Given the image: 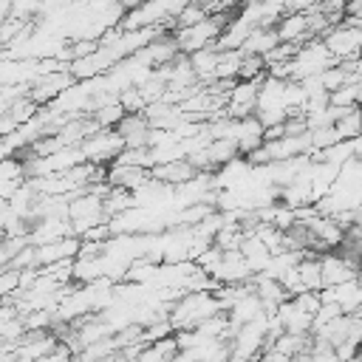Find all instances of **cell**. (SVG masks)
<instances>
[{
  "instance_id": "6da1fadb",
  "label": "cell",
  "mask_w": 362,
  "mask_h": 362,
  "mask_svg": "<svg viewBox=\"0 0 362 362\" xmlns=\"http://www.w3.org/2000/svg\"><path fill=\"white\" fill-rule=\"evenodd\" d=\"M218 311H223V308H221V300H218L215 294L198 288V291L184 294V297L175 303V308H173V314H170V325L187 331V328H195L198 322H204L206 317H212V314H218Z\"/></svg>"
},
{
  "instance_id": "7a4b0ae2",
  "label": "cell",
  "mask_w": 362,
  "mask_h": 362,
  "mask_svg": "<svg viewBox=\"0 0 362 362\" xmlns=\"http://www.w3.org/2000/svg\"><path fill=\"white\" fill-rule=\"evenodd\" d=\"M322 42H325V48H328L337 59H354L356 51H359V42H362L356 17H342L339 23H334V25L322 34Z\"/></svg>"
},
{
  "instance_id": "3957f363",
  "label": "cell",
  "mask_w": 362,
  "mask_h": 362,
  "mask_svg": "<svg viewBox=\"0 0 362 362\" xmlns=\"http://www.w3.org/2000/svg\"><path fill=\"white\" fill-rule=\"evenodd\" d=\"M351 277H356V266H351L345 257H339V255L320 257V280H322V286H334V283H342V280H351Z\"/></svg>"
},
{
  "instance_id": "277c9868",
  "label": "cell",
  "mask_w": 362,
  "mask_h": 362,
  "mask_svg": "<svg viewBox=\"0 0 362 362\" xmlns=\"http://www.w3.org/2000/svg\"><path fill=\"white\" fill-rule=\"evenodd\" d=\"M320 0H283V8L286 11H311Z\"/></svg>"
}]
</instances>
